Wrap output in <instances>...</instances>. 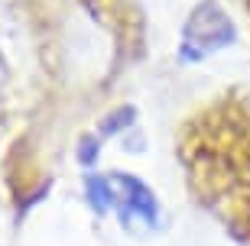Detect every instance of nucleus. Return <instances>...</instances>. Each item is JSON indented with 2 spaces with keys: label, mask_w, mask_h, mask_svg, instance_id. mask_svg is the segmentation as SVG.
Returning <instances> with one entry per match:
<instances>
[{
  "label": "nucleus",
  "mask_w": 250,
  "mask_h": 246,
  "mask_svg": "<svg viewBox=\"0 0 250 246\" xmlns=\"http://www.w3.org/2000/svg\"><path fill=\"white\" fill-rule=\"evenodd\" d=\"M237 29L228 10L218 0H198L182 26V42H179V58L182 62H202L218 49L234 46Z\"/></svg>",
  "instance_id": "1"
},
{
  "label": "nucleus",
  "mask_w": 250,
  "mask_h": 246,
  "mask_svg": "<svg viewBox=\"0 0 250 246\" xmlns=\"http://www.w3.org/2000/svg\"><path fill=\"white\" fill-rule=\"evenodd\" d=\"M84 198H88V204H91L94 214L114 210V191H111L107 175H94V172L84 175Z\"/></svg>",
  "instance_id": "3"
},
{
  "label": "nucleus",
  "mask_w": 250,
  "mask_h": 246,
  "mask_svg": "<svg viewBox=\"0 0 250 246\" xmlns=\"http://www.w3.org/2000/svg\"><path fill=\"white\" fill-rule=\"evenodd\" d=\"M101 139L98 136H82L78 139V149H75V159H78V165L82 169H94V162H98V155H101V146H98Z\"/></svg>",
  "instance_id": "5"
},
{
  "label": "nucleus",
  "mask_w": 250,
  "mask_h": 246,
  "mask_svg": "<svg viewBox=\"0 0 250 246\" xmlns=\"http://www.w3.org/2000/svg\"><path fill=\"white\" fill-rule=\"evenodd\" d=\"M137 107H130V104H124V107H117V110H111L107 117L101 120V136H117V133H124V130H130L133 123H137Z\"/></svg>",
  "instance_id": "4"
},
{
  "label": "nucleus",
  "mask_w": 250,
  "mask_h": 246,
  "mask_svg": "<svg viewBox=\"0 0 250 246\" xmlns=\"http://www.w3.org/2000/svg\"><path fill=\"white\" fill-rule=\"evenodd\" d=\"M114 191V214L124 224H143V227H159V201L146 182H140L130 172H111L107 175Z\"/></svg>",
  "instance_id": "2"
}]
</instances>
